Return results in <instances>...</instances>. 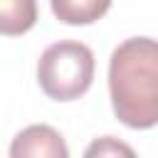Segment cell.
Here are the masks:
<instances>
[{"label":"cell","instance_id":"6da1fadb","mask_svg":"<svg viewBox=\"0 0 158 158\" xmlns=\"http://www.w3.org/2000/svg\"><path fill=\"white\" fill-rule=\"evenodd\" d=\"M109 91L114 114L128 128L158 123V44L151 37L121 42L109 64Z\"/></svg>","mask_w":158,"mask_h":158},{"label":"cell","instance_id":"7a4b0ae2","mask_svg":"<svg viewBox=\"0 0 158 158\" xmlns=\"http://www.w3.org/2000/svg\"><path fill=\"white\" fill-rule=\"evenodd\" d=\"M37 81L54 101H74L94 81V52L74 40L49 44L37 62Z\"/></svg>","mask_w":158,"mask_h":158},{"label":"cell","instance_id":"3957f363","mask_svg":"<svg viewBox=\"0 0 158 158\" xmlns=\"http://www.w3.org/2000/svg\"><path fill=\"white\" fill-rule=\"evenodd\" d=\"M12 158H67L69 151L62 141V136L44 123L27 126L20 131L10 146Z\"/></svg>","mask_w":158,"mask_h":158},{"label":"cell","instance_id":"277c9868","mask_svg":"<svg viewBox=\"0 0 158 158\" xmlns=\"http://www.w3.org/2000/svg\"><path fill=\"white\" fill-rule=\"evenodd\" d=\"M49 5L64 25H91L109 12L111 0H49Z\"/></svg>","mask_w":158,"mask_h":158},{"label":"cell","instance_id":"5b68a950","mask_svg":"<svg viewBox=\"0 0 158 158\" xmlns=\"http://www.w3.org/2000/svg\"><path fill=\"white\" fill-rule=\"evenodd\" d=\"M37 22V0H0V35L20 37Z\"/></svg>","mask_w":158,"mask_h":158},{"label":"cell","instance_id":"8992f818","mask_svg":"<svg viewBox=\"0 0 158 158\" xmlns=\"http://www.w3.org/2000/svg\"><path fill=\"white\" fill-rule=\"evenodd\" d=\"M109 153H123V156H131L133 151L123 143H116L114 138H101L96 143H91L86 148V156H109Z\"/></svg>","mask_w":158,"mask_h":158}]
</instances>
